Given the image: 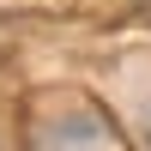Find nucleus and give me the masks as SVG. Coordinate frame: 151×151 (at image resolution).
<instances>
[{
	"label": "nucleus",
	"mask_w": 151,
	"mask_h": 151,
	"mask_svg": "<svg viewBox=\"0 0 151 151\" xmlns=\"http://www.w3.org/2000/svg\"><path fill=\"white\" fill-rule=\"evenodd\" d=\"M42 151H103V133H97L91 115H60L42 133Z\"/></svg>",
	"instance_id": "obj_1"
},
{
	"label": "nucleus",
	"mask_w": 151,
	"mask_h": 151,
	"mask_svg": "<svg viewBox=\"0 0 151 151\" xmlns=\"http://www.w3.org/2000/svg\"><path fill=\"white\" fill-rule=\"evenodd\" d=\"M139 127H145V145H151V103H145V121H139Z\"/></svg>",
	"instance_id": "obj_2"
}]
</instances>
